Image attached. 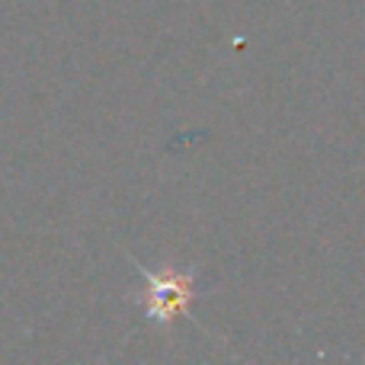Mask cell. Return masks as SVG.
Masks as SVG:
<instances>
[{"label":"cell","mask_w":365,"mask_h":365,"mask_svg":"<svg viewBox=\"0 0 365 365\" xmlns=\"http://www.w3.org/2000/svg\"><path fill=\"white\" fill-rule=\"evenodd\" d=\"M138 272L148 279V317L158 324H170L173 317L186 314L189 311V302H192L195 289H192V279L195 272H180V276H158V272L145 269L138 266Z\"/></svg>","instance_id":"cell-1"}]
</instances>
